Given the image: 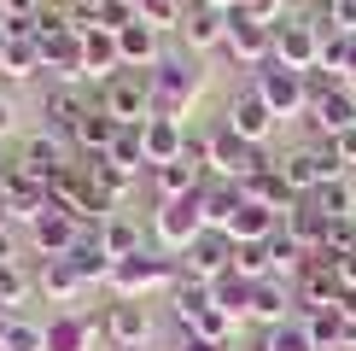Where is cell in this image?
<instances>
[{
    "instance_id": "obj_1",
    "label": "cell",
    "mask_w": 356,
    "mask_h": 351,
    "mask_svg": "<svg viewBox=\"0 0 356 351\" xmlns=\"http://www.w3.org/2000/svg\"><path fill=\"white\" fill-rule=\"evenodd\" d=\"M280 176L292 182V194H298V199H309L321 182H339V176H345V158H339L333 141H309V146H298V153L280 158Z\"/></svg>"
},
{
    "instance_id": "obj_2",
    "label": "cell",
    "mask_w": 356,
    "mask_h": 351,
    "mask_svg": "<svg viewBox=\"0 0 356 351\" xmlns=\"http://www.w3.org/2000/svg\"><path fill=\"white\" fill-rule=\"evenodd\" d=\"M99 111L117 117L123 129H140L146 117H152V77L146 70H123V77H111L106 88H99Z\"/></svg>"
},
{
    "instance_id": "obj_3",
    "label": "cell",
    "mask_w": 356,
    "mask_h": 351,
    "mask_svg": "<svg viewBox=\"0 0 356 351\" xmlns=\"http://www.w3.org/2000/svg\"><path fill=\"white\" fill-rule=\"evenodd\" d=\"M175 281H181V270H175L170 258H158V252H135V258H117L111 263V292H117V299H140V292L175 287Z\"/></svg>"
},
{
    "instance_id": "obj_4",
    "label": "cell",
    "mask_w": 356,
    "mask_h": 351,
    "mask_svg": "<svg viewBox=\"0 0 356 351\" xmlns=\"http://www.w3.org/2000/svg\"><path fill=\"white\" fill-rule=\"evenodd\" d=\"M204 228H211L204 223V187L187 194V199H164L158 205V240H164V252H187Z\"/></svg>"
},
{
    "instance_id": "obj_5",
    "label": "cell",
    "mask_w": 356,
    "mask_h": 351,
    "mask_svg": "<svg viewBox=\"0 0 356 351\" xmlns=\"http://www.w3.org/2000/svg\"><path fill=\"white\" fill-rule=\"evenodd\" d=\"M146 77H152V106H158V117H181L187 100L199 94V70H193L187 58H158Z\"/></svg>"
},
{
    "instance_id": "obj_6",
    "label": "cell",
    "mask_w": 356,
    "mask_h": 351,
    "mask_svg": "<svg viewBox=\"0 0 356 351\" xmlns=\"http://www.w3.org/2000/svg\"><path fill=\"white\" fill-rule=\"evenodd\" d=\"M228 263H234V240L222 228H204L199 240L181 252V275H193V281H222Z\"/></svg>"
},
{
    "instance_id": "obj_7",
    "label": "cell",
    "mask_w": 356,
    "mask_h": 351,
    "mask_svg": "<svg viewBox=\"0 0 356 351\" xmlns=\"http://www.w3.org/2000/svg\"><path fill=\"white\" fill-rule=\"evenodd\" d=\"M240 65H269L275 58V24H257L245 12H228V41H222Z\"/></svg>"
},
{
    "instance_id": "obj_8",
    "label": "cell",
    "mask_w": 356,
    "mask_h": 351,
    "mask_svg": "<svg viewBox=\"0 0 356 351\" xmlns=\"http://www.w3.org/2000/svg\"><path fill=\"white\" fill-rule=\"evenodd\" d=\"M251 88L263 94V106H269L275 117H292L298 106H309V88H304V77H298V70H286V65H263Z\"/></svg>"
},
{
    "instance_id": "obj_9",
    "label": "cell",
    "mask_w": 356,
    "mask_h": 351,
    "mask_svg": "<svg viewBox=\"0 0 356 351\" xmlns=\"http://www.w3.org/2000/svg\"><path fill=\"white\" fill-rule=\"evenodd\" d=\"M99 334H106L117 351H135V345H146V334H152V316H146L140 299H117V304H106V316H99Z\"/></svg>"
},
{
    "instance_id": "obj_10",
    "label": "cell",
    "mask_w": 356,
    "mask_h": 351,
    "mask_svg": "<svg viewBox=\"0 0 356 351\" xmlns=\"http://www.w3.org/2000/svg\"><path fill=\"white\" fill-rule=\"evenodd\" d=\"M316 58H321V36L309 29L304 18L298 24H275V65H286V70H316Z\"/></svg>"
},
{
    "instance_id": "obj_11",
    "label": "cell",
    "mask_w": 356,
    "mask_h": 351,
    "mask_svg": "<svg viewBox=\"0 0 356 351\" xmlns=\"http://www.w3.org/2000/svg\"><path fill=\"white\" fill-rule=\"evenodd\" d=\"M140 146H146V164H175V158L187 153V129H181V117H146L140 123Z\"/></svg>"
},
{
    "instance_id": "obj_12",
    "label": "cell",
    "mask_w": 356,
    "mask_h": 351,
    "mask_svg": "<svg viewBox=\"0 0 356 351\" xmlns=\"http://www.w3.org/2000/svg\"><path fill=\"white\" fill-rule=\"evenodd\" d=\"M88 111H94V106H88L76 88H47V94H41L47 135H58V141H76V129H82V117H88Z\"/></svg>"
},
{
    "instance_id": "obj_13",
    "label": "cell",
    "mask_w": 356,
    "mask_h": 351,
    "mask_svg": "<svg viewBox=\"0 0 356 351\" xmlns=\"http://www.w3.org/2000/svg\"><path fill=\"white\" fill-rule=\"evenodd\" d=\"M82 234H88V228H76V223H70L65 211H58V205H53L47 217H35V223H29V240H35L41 263H47V258H70V252H76V240H82Z\"/></svg>"
},
{
    "instance_id": "obj_14",
    "label": "cell",
    "mask_w": 356,
    "mask_h": 351,
    "mask_svg": "<svg viewBox=\"0 0 356 351\" xmlns=\"http://www.w3.org/2000/svg\"><path fill=\"white\" fill-rule=\"evenodd\" d=\"M228 129H234L240 141H251V146H263V141H269V129H275V111L263 106V94H257V88L234 94V106H228Z\"/></svg>"
},
{
    "instance_id": "obj_15",
    "label": "cell",
    "mask_w": 356,
    "mask_h": 351,
    "mask_svg": "<svg viewBox=\"0 0 356 351\" xmlns=\"http://www.w3.org/2000/svg\"><path fill=\"white\" fill-rule=\"evenodd\" d=\"M82 77H94L99 88H106L111 77H123V53H117L111 29H88L82 36Z\"/></svg>"
},
{
    "instance_id": "obj_16",
    "label": "cell",
    "mask_w": 356,
    "mask_h": 351,
    "mask_svg": "<svg viewBox=\"0 0 356 351\" xmlns=\"http://www.w3.org/2000/svg\"><path fill=\"white\" fill-rule=\"evenodd\" d=\"M275 228H280V217L269 211V205H257V199H240V211L228 217V228H222V234H228L234 246H257V240H269Z\"/></svg>"
},
{
    "instance_id": "obj_17",
    "label": "cell",
    "mask_w": 356,
    "mask_h": 351,
    "mask_svg": "<svg viewBox=\"0 0 356 351\" xmlns=\"http://www.w3.org/2000/svg\"><path fill=\"white\" fill-rule=\"evenodd\" d=\"M117 53H123V70H152L158 58H164V47H158V29L152 24H129V29H117Z\"/></svg>"
},
{
    "instance_id": "obj_18",
    "label": "cell",
    "mask_w": 356,
    "mask_h": 351,
    "mask_svg": "<svg viewBox=\"0 0 356 351\" xmlns=\"http://www.w3.org/2000/svg\"><path fill=\"white\" fill-rule=\"evenodd\" d=\"M309 117H316V129L321 135H345V129H356V94L350 88H333V94H321V100H309Z\"/></svg>"
},
{
    "instance_id": "obj_19",
    "label": "cell",
    "mask_w": 356,
    "mask_h": 351,
    "mask_svg": "<svg viewBox=\"0 0 356 351\" xmlns=\"http://www.w3.org/2000/svg\"><path fill=\"white\" fill-rule=\"evenodd\" d=\"M181 41H187L193 53H211V47H222V41H228V18H222V12H211V6H187Z\"/></svg>"
},
{
    "instance_id": "obj_20",
    "label": "cell",
    "mask_w": 356,
    "mask_h": 351,
    "mask_svg": "<svg viewBox=\"0 0 356 351\" xmlns=\"http://www.w3.org/2000/svg\"><path fill=\"white\" fill-rule=\"evenodd\" d=\"M251 316L280 328V322H292V287L275 281V275H263V281H251Z\"/></svg>"
},
{
    "instance_id": "obj_21",
    "label": "cell",
    "mask_w": 356,
    "mask_h": 351,
    "mask_svg": "<svg viewBox=\"0 0 356 351\" xmlns=\"http://www.w3.org/2000/svg\"><path fill=\"white\" fill-rule=\"evenodd\" d=\"M240 194H245V199H257V205H269L275 217H286L292 205H298V194H292V182H286V176H280V164L257 170V176H251V182L240 187Z\"/></svg>"
},
{
    "instance_id": "obj_22",
    "label": "cell",
    "mask_w": 356,
    "mask_h": 351,
    "mask_svg": "<svg viewBox=\"0 0 356 351\" xmlns=\"http://www.w3.org/2000/svg\"><path fill=\"white\" fill-rule=\"evenodd\" d=\"M18 164H24L29 176H41V182H47V176H53V170H65L70 158H65V141L41 129V135H29V141L18 146Z\"/></svg>"
},
{
    "instance_id": "obj_23",
    "label": "cell",
    "mask_w": 356,
    "mask_h": 351,
    "mask_svg": "<svg viewBox=\"0 0 356 351\" xmlns=\"http://www.w3.org/2000/svg\"><path fill=\"white\" fill-rule=\"evenodd\" d=\"M280 228H286L292 240L304 246V252H321V246H327V228H333V223H327V217H321L309 199H298V205L286 211V223H280Z\"/></svg>"
},
{
    "instance_id": "obj_24",
    "label": "cell",
    "mask_w": 356,
    "mask_h": 351,
    "mask_svg": "<svg viewBox=\"0 0 356 351\" xmlns=\"http://www.w3.org/2000/svg\"><path fill=\"white\" fill-rule=\"evenodd\" d=\"M117 129H123V123L94 106V111L82 117V129H76V141H70V146H76L82 158H106V153H111V141H117Z\"/></svg>"
},
{
    "instance_id": "obj_25",
    "label": "cell",
    "mask_w": 356,
    "mask_h": 351,
    "mask_svg": "<svg viewBox=\"0 0 356 351\" xmlns=\"http://www.w3.org/2000/svg\"><path fill=\"white\" fill-rule=\"evenodd\" d=\"M199 164H193V158H175V164H158L152 170V187H158V194H164V199H187V194H199Z\"/></svg>"
},
{
    "instance_id": "obj_26",
    "label": "cell",
    "mask_w": 356,
    "mask_h": 351,
    "mask_svg": "<svg viewBox=\"0 0 356 351\" xmlns=\"http://www.w3.org/2000/svg\"><path fill=\"white\" fill-rule=\"evenodd\" d=\"M99 246L111 252V263H117V258H135V252H146V246H140V223H135V217H123V211L99 223Z\"/></svg>"
},
{
    "instance_id": "obj_27",
    "label": "cell",
    "mask_w": 356,
    "mask_h": 351,
    "mask_svg": "<svg viewBox=\"0 0 356 351\" xmlns=\"http://www.w3.org/2000/svg\"><path fill=\"white\" fill-rule=\"evenodd\" d=\"M35 281H41V292H47V299H58V304H65V299H76V292L88 287L82 275H76V263H70V258H47Z\"/></svg>"
},
{
    "instance_id": "obj_28",
    "label": "cell",
    "mask_w": 356,
    "mask_h": 351,
    "mask_svg": "<svg viewBox=\"0 0 356 351\" xmlns=\"http://www.w3.org/2000/svg\"><path fill=\"white\" fill-rule=\"evenodd\" d=\"M70 263H76V275H82V281H111V252L99 246V228H88L82 240H76Z\"/></svg>"
},
{
    "instance_id": "obj_29",
    "label": "cell",
    "mask_w": 356,
    "mask_h": 351,
    "mask_svg": "<svg viewBox=\"0 0 356 351\" xmlns=\"http://www.w3.org/2000/svg\"><path fill=\"white\" fill-rule=\"evenodd\" d=\"M170 304H175V322H181V328H193V316L199 311H211V281H193V275H181V281L170 287Z\"/></svg>"
},
{
    "instance_id": "obj_30",
    "label": "cell",
    "mask_w": 356,
    "mask_h": 351,
    "mask_svg": "<svg viewBox=\"0 0 356 351\" xmlns=\"http://www.w3.org/2000/svg\"><path fill=\"white\" fill-rule=\"evenodd\" d=\"M88 334L94 322H76V316H58L41 328V351H88Z\"/></svg>"
},
{
    "instance_id": "obj_31",
    "label": "cell",
    "mask_w": 356,
    "mask_h": 351,
    "mask_svg": "<svg viewBox=\"0 0 356 351\" xmlns=\"http://www.w3.org/2000/svg\"><path fill=\"white\" fill-rule=\"evenodd\" d=\"M82 170H88V182H94L111 205H123V194L135 187V176H129V170H117L111 158H82Z\"/></svg>"
},
{
    "instance_id": "obj_32",
    "label": "cell",
    "mask_w": 356,
    "mask_h": 351,
    "mask_svg": "<svg viewBox=\"0 0 356 351\" xmlns=\"http://www.w3.org/2000/svg\"><path fill=\"white\" fill-rule=\"evenodd\" d=\"M41 70V47L35 41H6V53H0V77L6 82H29Z\"/></svg>"
},
{
    "instance_id": "obj_33",
    "label": "cell",
    "mask_w": 356,
    "mask_h": 351,
    "mask_svg": "<svg viewBox=\"0 0 356 351\" xmlns=\"http://www.w3.org/2000/svg\"><path fill=\"white\" fill-rule=\"evenodd\" d=\"M309 205H316L327 223H345V217H356V199H350V187H345V176L339 182H321L316 194H309Z\"/></svg>"
},
{
    "instance_id": "obj_34",
    "label": "cell",
    "mask_w": 356,
    "mask_h": 351,
    "mask_svg": "<svg viewBox=\"0 0 356 351\" xmlns=\"http://www.w3.org/2000/svg\"><path fill=\"white\" fill-rule=\"evenodd\" d=\"M35 287H41V281L24 270V263H0V311H12V316H18V304H24Z\"/></svg>"
},
{
    "instance_id": "obj_35",
    "label": "cell",
    "mask_w": 356,
    "mask_h": 351,
    "mask_svg": "<svg viewBox=\"0 0 356 351\" xmlns=\"http://www.w3.org/2000/svg\"><path fill=\"white\" fill-rule=\"evenodd\" d=\"M211 299H216V311H228V316H251V281H240V275H222V281H211Z\"/></svg>"
},
{
    "instance_id": "obj_36",
    "label": "cell",
    "mask_w": 356,
    "mask_h": 351,
    "mask_svg": "<svg viewBox=\"0 0 356 351\" xmlns=\"http://www.w3.org/2000/svg\"><path fill=\"white\" fill-rule=\"evenodd\" d=\"M240 281H263V275L275 270L269 263V240H257V246H234V263H228Z\"/></svg>"
},
{
    "instance_id": "obj_37",
    "label": "cell",
    "mask_w": 356,
    "mask_h": 351,
    "mask_svg": "<svg viewBox=\"0 0 356 351\" xmlns=\"http://www.w3.org/2000/svg\"><path fill=\"white\" fill-rule=\"evenodd\" d=\"M135 18H140V24H152L158 36H164V29H181L187 6H181V0H140V6H135Z\"/></svg>"
},
{
    "instance_id": "obj_38",
    "label": "cell",
    "mask_w": 356,
    "mask_h": 351,
    "mask_svg": "<svg viewBox=\"0 0 356 351\" xmlns=\"http://www.w3.org/2000/svg\"><path fill=\"white\" fill-rule=\"evenodd\" d=\"M111 164L117 170H129V176H140V164H146V146H140V129H117V141H111Z\"/></svg>"
},
{
    "instance_id": "obj_39",
    "label": "cell",
    "mask_w": 356,
    "mask_h": 351,
    "mask_svg": "<svg viewBox=\"0 0 356 351\" xmlns=\"http://www.w3.org/2000/svg\"><path fill=\"white\" fill-rule=\"evenodd\" d=\"M304 328H309V340H316V351L339 345V334H345V304H339V311H309Z\"/></svg>"
},
{
    "instance_id": "obj_40",
    "label": "cell",
    "mask_w": 356,
    "mask_h": 351,
    "mask_svg": "<svg viewBox=\"0 0 356 351\" xmlns=\"http://www.w3.org/2000/svg\"><path fill=\"white\" fill-rule=\"evenodd\" d=\"M263 351H316V340H309L304 322H280V328L263 334Z\"/></svg>"
},
{
    "instance_id": "obj_41",
    "label": "cell",
    "mask_w": 356,
    "mask_h": 351,
    "mask_svg": "<svg viewBox=\"0 0 356 351\" xmlns=\"http://www.w3.org/2000/svg\"><path fill=\"white\" fill-rule=\"evenodd\" d=\"M181 334H199V340H216V345H228V334H234V316L211 304V311H199V316H193V328H181Z\"/></svg>"
},
{
    "instance_id": "obj_42",
    "label": "cell",
    "mask_w": 356,
    "mask_h": 351,
    "mask_svg": "<svg viewBox=\"0 0 356 351\" xmlns=\"http://www.w3.org/2000/svg\"><path fill=\"white\" fill-rule=\"evenodd\" d=\"M240 12H245V18H257V24H275L280 18V0H240Z\"/></svg>"
},
{
    "instance_id": "obj_43",
    "label": "cell",
    "mask_w": 356,
    "mask_h": 351,
    "mask_svg": "<svg viewBox=\"0 0 356 351\" xmlns=\"http://www.w3.org/2000/svg\"><path fill=\"white\" fill-rule=\"evenodd\" d=\"M47 0H0V18H35Z\"/></svg>"
},
{
    "instance_id": "obj_44",
    "label": "cell",
    "mask_w": 356,
    "mask_h": 351,
    "mask_svg": "<svg viewBox=\"0 0 356 351\" xmlns=\"http://www.w3.org/2000/svg\"><path fill=\"white\" fill-rule=\"evenodd\" d=\"M333 146H339V158H345V164H356V129H345V135H333Z\"/></svg>"
},
{
    "instance_id": "obj_45",
    "label": "cell",
    "mask_w": 356,
    "mask_h": 351,
    "mask_svg": "<svg viewBox=\"0 0 356 351\" xmlns=\"http://www.w3.org/2000/svg\"><path fill=\"white\" fill-rule=\"evenodd\" d=\"M175 351H228V345H216V340H199V334H181V345Z\"/></svg>"
},
{
    "instance_id": "obj_46",
    "label": "cell",
    "mask_w": 356,
    "mask_h": 351,
    "mask_svg": "<svg viewBox=\"0 0 356 351\" xmlns=\"http://www.w3.org/2000/svg\"><path fill=\"white\" fill-rule=\"evenodd\" d=\"M0 263H18V240H12V228H0Z\"/></svg>"
},
{
    "instance_id": "obj_47",
    "label": "cell",
    "mask_w": 356,
    "mask_h": 351,
    "mask_svg": "<svg viewBox=\"0 0 356 351\" xmlns=\"http://www.w3.org/2000/svg\"><path fill=\"white\" fill-rule=\"evenodd\" d=\"M12 334H18V316H12V311H0V351L12 345Z\"/></svg>"
},
{
    "instance_id": "obj_48",
    "label": "cell",
    "mask_w": 356,
    "mask_h": 351,
    "mask_svg": "<svg viewBox=\"0 0 356 351\" xmlns=\"http://www.w3.org/2000/svg\"><path fill=\"white\" fill-rule=\"evenodd\" d=\"M199 6H211V12H222V18H228V12H240V0H199Z\"/></svg>"
},
{
    "instance_id": "obj_49",
    "label": "cell",
    "mask_w": 356,
    "mask_h": 351,
    "mask_svg": "<svg viewBox=\"0 0 356 351\" xmlns=\"http://www.w3.org/2000/svg\"><path fill=\"white\" fill-rule=\"evenodd\" d=\"M6 135H12V106L0 100V141H6Z\"/></svg>"
},
{
    "instance_id": "obj_50",
    "label": "cell",
    "mask_w": 356,
    "mask_h": 351,
    "mask_svg": "<svg viewBox=\"0 0 356 351\" xmlns=\"http://www.w3.org/2000/svg\"><path fill=\"white\" fill-rule=\"evenodd\" d=\"M345 88H356V47H350V65H345Z\"/></svg>"
},
{
    "instance_id": "obj_51",
    "label": "cell",
    "mask_w": 356,
    "mask_h": 351,
    "mask_svg": "<svg viewBox=\"0 0 356 351\" xmlns=\"http://www.w3.org/2000/svg\"><path fill=\"white\" fill-rule=\"evenodd\" d=\"M12 223V205H6V194H0V228H6Z\"/></svg>"
},
{
    "instance_id": "obj_52",
    "label": "cell",
    "mask_w": 356,
    "mask_h": 351,
    "mask_svg": "<svg viewBox=\"0 0 356 351\" xmlns=\"http://www.w3.org/2000/svg\"><path fill=\"white\" fill-rule=\"evenodd\" d=\"M6 41H12V36H6V24H0V53H6Z\"/></svg>"
},
{
    "instance_id": "obj_53",
    "label": "cell",
    "mask_w": 356,
    "mask_h": 351,
    "mask_svg": "<svg viewBox=\"0 0 356 351\" xmlns=\"http://www.w3.org/2000/svg\"><path fill=\"white\" fill-rule=\"evenodd\" d=\"M117 6H140V0H117Z\"/></svg>"
}]
</instances>
